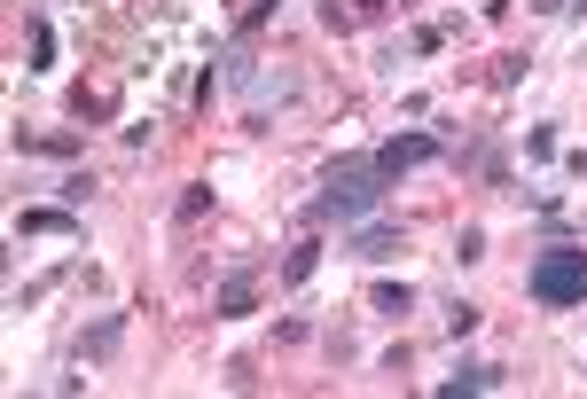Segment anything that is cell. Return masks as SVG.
<instances>
[{"label":"cell","mask_w":587,"mask_h":399,"mask_svg":"<svg viewBox=\"0 0 587 399\" xmlns=\"http://www.w3.org/2000/svg\"><path fill=\"white\" fill-rule=\"evenodd\" d=\"M368 212H384V173H376V157L329 165V173H321V196H314V220H368Z\"/></svg>","instance_id":"1"},{"label":"cell","mask_w":587,"mask_h":399,"mask_svg":"<svg viewBox=\"0 0 587 399\" xmlns=\"http://www.w3.org/2000/svg\"><path fill=\"white\" fill-rule=\"evenodd\" d=\"M525 290L541 306H587V251L580 243H548L541 259L525 266Z\"/></svg>","instance_id":"2"},{"label":"cell","mask_w":587,"mask_h":399,"mask_svg":"<svg viewBox=\"0 0 587 399\" xmlns=\"http://www.w3.org/2000/svg\"><path fill=\"white\" fill-rule=\"evenodd\" d=\"M431 157H439V141H431V133H400V141H384V149H376V173L400 180V173H415V165H431Z\"/></svg>","instance_id":"3"},{"label":"cell","mask_w":587,"mask_h":399,"mask_svg":"<svg viewBox=\"0 0 587 399\" xmlns=\"http://www.w3.org/2000/svg\"><path fill=\"white\" fill-rule=\"evenodd\" d=\"M392 251H400V227H361V235H353V259H392Z\"/></svg>","instance_id":"4"},{"label":"cell","mask_w":587,"mask_h":399,"mask_svg":"<svg viewBox=\"0 0 587 399\" xmlns=\"http://www.w3.org/2000/svg\"><path fill=\"white\" fill-rule=\"evenodd\" d=\"M501 376H509V368H486V360H470L462 376H447V399H454V392H501Z\"/></svg>","instance_id":"5"},{"label":"cell","mask_w":587,"mask_h":399,"mask_svg":"<svg viewBox=\"0 0 587 399\" xmlns=\"http://www.w3.org/2000/svg\"><path fill=\"white\" fill-rule=\"evenodd\" d=\"M220 313H227V321L251 313V274H227V282H220Z\"/></svg>","instance_id":"6"},{"label":"cell","mask_w":587,"mask_h":399,"mask_svg":"<svg viewBox=\"0 0 587 399\" xmlns=\"http://www.w3.org/2000/svg\"><path fill=\"white\" fill-rule=\"evenodd\" d=\"M407 306H415V290H407V282H376V313H392V321H400Z\"/></svg>","instance_id":"7"},{"label":"cell","mask_w":587,"mask_h":399,"mask_svg":"<svg viewBox=\"0 0 587 399\" xmlns=\"http://www.w3.org/2000/svg\"><path fill=\"white\" fill-rule=\"evenodd\" d=\"M63 227H71V212H24L16 235H63Z\"/></svg>","instance_id":"8"},{"label":"cell","mask_w":587,"mask_h":399,"mask_svg":"<svg viewBox=\"0 0 587 399\" xmlns=\"http://www.w3.org/2000/svg\"><path fill=\"white\" fill-rule=\"evenodd\" d=\"M314 251H321V243H298V251L282 259V282H306V274H314Z\"/></svg>","instance_id":"9"},{"label":"cell","mask_w":587,"mask_h":399,"mask_svg":"<svg viewBox=\"0 0 587 399\" xmlns=\"http://www.w3.org/2000/svg\"><path fill=\"white\" fill-rule=\"evenodd\" d=\"M454 259L478 266V259H486V235H478V227H462V235H454Z\"/></svg>","instance_id":"10"},{"label":"cell","mask_w":587,"mask_h":399,"mask_svg":"<svg viewBox=\"0 0 587 399\" xmlns=\"http://www.w3.org/2000/svg\"><path fill=\"white\" fill-rule=\"evenodd\" d=\"M47 63H55V32H47V24H32V71H47Z\"/></svg>","instance_id":"11"},{"label":"cell","mask_w":587,"mask_h":399,"mask_svg":"<svg viewBox=\"0 0 587 399\" xmlns=\"http://www.w3.org/2000/svg\"><path fill=\"white\" fill-rule=\"evenodd\" d=\"M274 8H282V0H251V8H243V40H251V32H259V24H267Z\"/></svg>","instance_id":"12"}]
</instances>
